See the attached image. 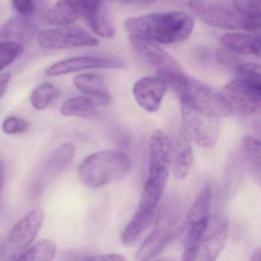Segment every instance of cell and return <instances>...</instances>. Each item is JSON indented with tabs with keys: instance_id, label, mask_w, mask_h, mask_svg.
<instances>
[{
	"instance_id": "cell-18",
	"label": "cell",
	"mask_w": 261,
	"mask_h": 261,
	"mask_svg": "<svg viewBox=\"0 0 261 261\" xmlns=\"http://www.w3.org/2000/svg\"><path fill=\"white\" fill-rule=\"evenodd\" d=\"M76 88L93 99L98 106L107 107L111 102V95L104 78L94 73H82L73 81Z\"/></svg>"
},
{
	"instance_id": "cell-12",
	"label": "cell",
	"mask_w": 261,
	"mask_h": 261,
	"mask_svg": "<svg viewBox=\"0 0 261 261\" xmlns=\"http://www.w3.org/2000/svg\"><path fill=\"white\" fill-rule=\"evenodd\" d=\"M80 17H83L92 32L102 38L114 36L115 28L109 15L107 0H65Z\"/></svg>"
},
{
	"instance_id": "cell-6",
	"label": "cell",
	"mask_w": 261,
	"mask_h": 261,
	"mask_svg": "<svg viewBox=\"0 0 261 261\" xmlns=\"http://www.w3.org/2000/svg\"><path fill=\"white\" fill-rule=\"evenodd\" d=\"M188 5L196 16L211 27L247 31V17L235 0H190Z\"/></svg>"
},
{
	"instance_id": "cell-8",
	"label": "cell",
	"mask_w": 261,
	"mask_h": 261,
	"mask_svg": "<svg viewBox=\"0 0 261 261\" xmlns=\"http://www.w3.org/2000/svg\"><path fill=\"white\" fill-rule=\"evenodd\" d=\"M171 169V141L161 130H155L150 139V164L146 187L165 190Z\"/></svg>"
},
{
	"instance_id": "cell-19",
	"label": "cell",
	"mask_w": 261,
	"mask_h": 261,
	"mask_svg": "<svg viewBox=\"0 0 261 261\" xmlns=\"http://www.w3.org/2000/svg\"><path fill=\"white\" fill-rule=\"evenodd\" d=\"M221 42L230 51L261 58V35L230 32L222 35Z\"/></svg>"
},
{
	"instance_id": "cell-28",
	"label": "cell",
	"mask_w": 261,
	"mask_h": 261,
	"mask_svg": "<svg viewBox=\"0 0 261 261\" xmlns=\"http://www.w3.org/2000/svg\"><path fill=\"white\" fill-rule=\"evenodd\" d=\"M29 127V123L24 119L17 116H9L3 121L2 130L6 135H18L26 132Z\"/></svg>"
},
{
	"instance_id": "cell-31",
	"label": "cell",
	"mask_w": 261,
	"mask_h": 261,
	"mask_svg": "<svg viewBox=\"0 0 261 261\" xmlns=\"http://www.w3.org/2000/svg\"><path fill=\"white\" fill-rule=\"evenodd\" d=\"M12 2L20 15L28 17L35 12L38 0H12Z\"/></svg>"
},
{
	"instance_id": "cell-33",
	"label": "cell",
	"mask_w": 261,
	"mask_h": 261,
	"mask_svg": "<svg viewBox=\"0 0 261 261\" xmlns=\"http://www.w3.org/2000/svg\"><path fill=\"white\" fill-rule=\"evenodd\" d=\"M10 80V73H9V72L2 73L1 76H0V96H1V99H3L5 93H6V90H7L8 87H9Z\"/></svg>"
},
{
	"instance_id": "cell-14",
	"label": "cell",
	"mask_w": 261,
	"mask_h": 261,
	"mask_svg": "<svg viewBox=\"0 0 261 261\" xmlns=\"http://www.w3.org/2000/svg\"><path fill=\"white\" fill-rule=\"evenodd\" d=\"M130 41L138 56L156 69L157 75L182 71L179 63L156 43L136 36H130Z\"/></svg>"
},
{
	"instance_id": "cell-2",
	"label": "cell",
	"mask_w": 261,
	"mask_h": 261,
	"mask_svg": "<svg viewBox=\"0 0 261 261\" xmlns=\"http://www.w3.org/2000/svg\"><path fill=\"white\" fill-rule=\"evenodd\" d=\"M167 83L179 97L181 106L196 110L211 117H226L232 108L222 93L201 81L185 74L183 71L157 75Z\"/></svg>"
},
{
	"instance_id": "cell-29",
	"label": "cell",
	"mask_w": 261,
	"mask_h": 261,
	"mask_svg": "<svg viewBox=\"0 0 261 261\" xmlns=\"http://www.w3.org/2000/svg\"><path fill=\"white\" fill-rule=\"evenodd\" d=\"M235 71L239 77L254 80L261 82V64H260L245 63L241 64Z\"/></svg>"
},
{
	"instance_id": "cell-3",
	"label": "cell",
	"mask_w": 261,
	"mask_h": 261,
	"mask_svg": "<svg viewBox=\"0 0 261 261\" xmlns=\"http://www.w3.org/2000/svg\"><path fill=\"white\" fill-rule=\"evenodd\" d=\"M226 218L211 216L208 223L185 228L182 261H216L229 232Z\"/></svg>"
},
{
	"instance_id": "cell-21",
	"label": "cell",
	"mask_w": 261,
	"mask_h": 261,
	"mask_svg": "<svg viewBox=\"0 0 261 261\" xmlns=\"http://www.w3.org/2000/svg\"><path fill=\"white\" fill-rule=\"evenodd\" d=\"M242 153L247 168L253 179L261 187V141L246 137L242 144Z\"/></svg>"
},
{
	"instance_id": "cell-37",
	"label": "cell",
	"mask_w": 261,
	"mask_h": 261,
	"mask_svg": "<svg viewBox=\"0 0 261 261\" xmlns=\"http://www.w3.org/2000/svg\"><path fill=\"white\" fill-rule=\"evenodd\" d=\"M170 3H175V4H183V3H187L188 4L190 0H168Z\"/></svg>"
},
{
	"instance_id": "cell-32",
	"label": "cell",
	"mask_w": 261,
	"mask_h": 261,
	"mask_svg": "<svg viewBox=\"0 0 261 261\" xmlns=\"http://www.w3.org/2000/svg\"><path fill=\"white\" fill-rule=\"evenodd\" d=\"M68 261H126L121 254H108L101 255H78L72 257Z\"/></svg>"
},
{
	"instance_id": "cell-7",
	"label": "cell",
	"mask_w": 261,
	"mask_h": 261,
	"mask_svg": "<svg viewBox=\"0 0 261 261\" xmlns=\"http://www.w3.org/2000/svg\"><path fill=\"white\" fill-rule=\"evenodd\" d=\"M44 221V212L35 208L15 224L5 241L2 260L14 261L22 254L39 232Z\"/></svg>"
},
{
	"instance_id": "cell-11",
	"label": "cell",
	"mask_w": 261,
	"mask_h": 261,
	"mask_svg": "<svg viewBox=\"0 0 261 261\" xmlns=\"http://www.w3.org/2000/svg\"><path fill=\"white\" fill-rule=\"evenodd\" d=\"M41 47L49 50L94 47L99 40L80 26L67 25L55 29H44L37 35Z\"/></svg>"
},
{
	"instance_id": "cell-24",
	"label": "cell",
	"mask_w": 261,
	"mask_h": 261,
	"mask_svg": "<svg viewBox=\"0 0 261 261\" xmlns=\"http://www.w3.org/2000/svg\"><path fill=\"white\" fill-rule=\"evenodd\" d=\"M55 254V244L49 239H43L26 250L14 261H53Z\"/></svg>"
},
{
	"instance_id": "cell-13",
	"label": "cell",
	"mask_w": 261,
	"mask_h": 261,
	"mask_svg": "<svg viewBox=\"0 0 261 261\" xmlns=\"http://www.w3.org/2000/svg\"><path fill=\"white\" fill-rule=\"evenodd\" d=\"M75 154V146L66 142L49 153L35 173L32 190L38 193L44 190L48 184L59 176L72 164Z\"/></svg>"
},
{
	"instance_id": "cell-23",
	"label": "cell",
	"mask_w": 261,
	"mask_h": 261,
	"mask_svg": "<svg viewBox=\"0 0 261 261\" xmlns=\"http://www.w3.org/2000/svg\"><path fill=\"white\" fill-rule=\"evenodd\" d=\"M80 18L78 12L65 0H58L48 12V21L52 25H72Z\"/></svg>"
},
{
	"instance_id": "cell-17",
	"label": "cell",
	"mask_w": 261,
	"mask_h": 261,
	"mask_svg": "<svg viewBox=\"0 0 261 261\" xmlns=\"http://www.w3.org/2000/svg\"><path fill=\"white\" fill-rule=\"evenodd\" d=\"M171 141V170L177 179L188 176L193 163V152L186 135L175 137Z\"/></svg>"
},
{
	"instance_id": "cell-9",
	"label": "cell",
	"mask_w": 261,
	"mask_h": 261,
	"mask_svg": "<svg viewBox=\"0 0 261 261\" xmlns=\"http://www.w3.org/2000/svg\"><path fill=\"white\" fill-rule=\"evenodd\" d=\"M221 93L239 116L247 117L261 111V83L238 77L224 87Z\"/></svg>"
},
{
	"instance_id": "cell-27",
	"label": "cell",
	"mask_w": 261,
	"mask_h": 261,
	"mask_svg": "<svg viewBox=\"0 0 261 261\" xmlns=\"http://www.w3.org/2000/svg\"><path fill=\"white\" fill-rule=\"evenodd\" d=\"M24 51V45L15 41H1L0 46V65L1 70L9 67L16 61Z\"/></svg>"
},
{
	"instance_id": "cell-35",
	"label": "cell",
	"mask_w": 261,
	"mask_h": 261,
	"mask_svg": "<svg viewBox=\"0 0 261 261\" xmlns=\"http://www.w3.org/2000/svg\"><path fill=\"white\" fill-rule=\"evenodd\" d=\"M253 126H254V130L257 132V135L261 137V118L254 121Z\"/></svg>"
},
{
	"instance_id": "cell-15",
	"label": "cell",
	"mask_w": 261,
	"mask_h": 261,
	"mask_svg": "<svg viewBox=\"0 0 261 261\" xmlns=\"http://www.w3.org/2000/svg\"><path fill=\"white\" fill-rule=\"evenodd\" d=\"M124 67V61L117 58L97 56L75 57L55 63L48 69L46 75L49 76H58L81 70L121 69Z\"/></svg>"
},
{
	"instance_id": "cell-10",
	"label": "cell",
	"mask_w": 261,
	"mask_h": 261,
	"mask_svg": "<svg viewBox=\"0 0 261 261\" xmlns=\"http://www.w3.org/2000/svg\"><path fill=\"white\" fill-rule=\"evenodd\" d=\"M181 111L184 130L188 139L203 148L214 147L219 139V119L185 106H181Z\"/></svg>"
},
{
	"instance_id": "cell-5",
	"label": "cell",
	"mask_w": 261,
	"mask_h": 261,
	"mask_svg": "<svg viewBox=\"0 0 261 261\" xmlns=\"http://www.w3.org/2000/svg\"><path fill=\"white\" fill-rule=\"evenodd\" d=\"M180 218L177 201L170 199L161 208L153 231L139 247L136 261H153L167 248L176 234Z\"/></svg>"
},
{
	"instance_id": "cell-34",
	"label": "cell",
	"mask_w": 261,
	"mask_h": 261,
	"mask_svg": "<svg viewBox=\"0 0 261 261\" xmlns=\"http://www.w3.org/2000/svg\"><path fill=\"white\" fill-rule=\"evenodd\" d=\"M121 4L132 5V6H149L153 4L156 0H113Z\"/></svg>"
},
{
	"instance_id": "cell-30",
	"label": "cell",
	"mask_w": 261,
	"mask_h": 261,
	"mask_svg": "<svg viewBox=\"0 0 261 261\" xmlns=\"http://www.w3.org/2000/svg\"><path fill=\"white\" fill-rule=\"evenodd\" d=\"M234 52L228 50H220L217 52V58L219 62L227 68L237 70L238 67L242 64Z\"/></svg>"
},
{
	"instance_id": "cell-1",
	"label": "cell",
	"mask_w": 261,
	"mask_h": 261,
	"mask_svg": "<svg viewBox=\"0 0 261 261\" xmlns=\"http://www.w3.org/2000/svg\"><path fill=\"white\" fill-rule=\"evenodd\" d=\"M125 28L130 36L156 44H173L190 36L194 29V18L185 12H156L128 18Z\"/></svg>"
},
{
	"instance_id": "cell-20",
	"label": "cell",
	"mask_w": 261,
	"mask_h": 261,
	"mask_svg": "<svg viewBox=\"0 0 261 261\" xmlns=\"http://www.w3.org/2000/svg\"><path fill=\"white\" fill-rule=\"evenodd\" d=\"M36 34V26L28 17H12L3 24L0 32L1 41H11L24 44L32 41Z\"/></svg>"
},
{
	"instance_id": "cell-22",
	"label": "cell",
	"mask_w": 261,
	"mask_h": 261,
	"mask_svg": "<svg viewBox=\"0 0 261 261\" xmlns=\"http://www.w3.org/2000/svg\"><path fill=\"white\" fill-rule=\"evenodd\" d=\"M98 104L88 96H75L61 106L60 113L66 117L91 119L98 113Z\"/></svg>"
},
{
	"instance_id": "cell-36",
	"label": "cell",
	"mask_w": 261,
	"mask_h": 261,
	"mask_svg": "<svg viewBox=\"0 0 261 261\" xmlns=\"http://www.w3.org/2000/svg\"><path fill=\"white\" fill-rule=\"evenodd\" d=\"M250 261H261V248L254 251Z\"/></svg>"
},
{
	"instance_id": "cell-26",
	"label": "cell",
	"mask_w": 261,
	"mask_h": 261,
	"mask_svg": "<svg viewBox=\"0 0 261 261\" xmlns=\"http://www.w3.org/2000/svg\"><path fill=\"white\" fill-rule=\"evenodd\" d=\"M241 12L247 17V31L261 30V0H235Z\"/></svg>"
},
{
	"instance_id": "cell-16",
	"label": "cell",
	"mask_w": 261,
	"mask_h": 261,
	"mask_svg": "<svg viewBox=\"0 0 261 261\" xmlns=\"http://www.w3.org/2000/svg\"><path fill=\"white\" fill-rule=\"evenodd\" d=\"M167 89V83L160 76H144L133 85V97L144 111L156 113L162 105Z\"/></svg>"
},
{
	"instance_id": "cell-4",
	"label": "cell",
	"mask_w": 261,
	"mask_h": 261,
	"mask_svg": "<svg viewBox=\"0 0 261 261\" xmlns=\"http://www.w3.org/2000/svg\"><path fill=\"white\" fill-rule=\"evenodd\" d=\"M131 167V158L124 152L101 150L83 160L78 168V176L86 187L99 188L124 177Z\"/></svg>"
},
{
	"instance_id": "cell-38",
	"label": "cell",
	"mask_w": 261,
	"mask_h": 261,
	"mask_svg": "<svg viewBox=\"0 0 261 261\" xmlns=\"http://www.w3.org/2000/svg\"><path fill=\"white\" fill-rule=\"evenodd\" d=\"M156 261H174L173 259L168 258V257H162V258L159 259Z\"/></svg>"
},
{
	"instance_id": "cell-25",
	"label": "cell",
	"mask_w": 261,
	"mask_h": 261,
	"mask_svg": "<svg viewBox=\"0 0 261 261\" xmlns=\"http://www.w3.org/2000/svg\"><path fill=\"white\" fill-rule=\"evenodd\" d=\"M59 92L55 85L50 83L41 84L32 91L30 102L35 110H43L58 99Z\"/></svg>"
}]
</instances>
